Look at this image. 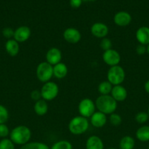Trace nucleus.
Masks as SVG:
<instances>
[{"label": "nucleus", "instance_id": "nucleus-1", "mask_svg": "<svg viewBox=\"0 0 149 149\" xmlns=\"http://www.w3.org/2000/svg\"><path fill=\"white\" fill-rule=\"evenodd\" d=\"M31 138V130L25 125H18L13 128L10 132V139L16 145H25L29 142Z\"/></svg>", "mask_w": 149, "mask_h": 149}, {"label": "nucleus", "instance_id": "nucleus-2", "mask_svg": "<svg viewBox=\"0 0 149 149\" xmlns=\"http://www.w3.org/2000/svg\"><path fill=\"white\" fill-rule=\"evenodd\" d=\"M96 109L99 111L105 113V114H111L114 113L117 109V102L112 98L110 95H102L96 98L95 101Z\"/></svg>", "mask_w": 149, "mask_h": 149}, {"label": "nucleus", "instance_id": "nucleus-3", "mask_svg": "<svg viewBox=\"0 0 149 149\" xmlns=\"http://www.w3.org/2000/svg\"><path fill=\"white\" fill-rule=\"evenodd\" d=\"M89 128V122L87 118L82 116H74L70 120L68 125L69 131L72 135H79L85 133Z\"/></svg>", "mask_w": 149, "mask_h": 149}, {"label": "nucleus", "instance_id": "nucleus-4", "mask_svg": "<svg viewBox=\"0 0 149 149\" xmlns=\"http://www.w3.org/2000/svg\"><path fill=\"white\" fill-rule=\"evenodd\" d=\"M125 71L119 65L110 67L107 73L108 81L112 86L120 85L122 84L125 79Z\"/></svg>", "mask_w": 149, "mask_h": 149}, {"label": "nucleus", "instance_id": "nucleus-5", "mask_svg": "<svg viewBox=\"0 0 149 149\" xmlns=\"http://www.w3.org/2000/svg\"><path fill=\"white\" fill-rule=\"evenodd\" d=\"M36 75L41 82H48L53 77V66L46 61L40 63L37 67Z\"/></svg>", "mask_w": 149, "mask_h": 149}, {"label": "nucleus", "instance_id": "nucleus-6", "mask_svg": "<svg viewBox=\"0 0 149 149\" xmlns=\"http://www.w3.org/2000/svg\"><path fill=\"white\" fill-rule=\"evenodd\" d=\"M58 92L59 89L58 84L51 81L44 83L40 90L42 98L46 101L54 100L58 95Z\"/></svg>", "mask_w": 149, "mask_h": 149}, {"label": "nucleus", "instance_id": "nucleus-7", "mask_svg": "<svg viewBox=\"0 0 149 149\" xmlns=\"http://www.w3.org/2000/svg\"><path fill=\"white\" fill-rule=\"evenodd\" d=\"M78 112L80 116L86 118H90L96 110L95 103L90 98H83L78 104Z\"/></svg>", "mask_w": 149, "mask_h": 149}, {"label": "nucleus", "instance_id": "nucleus-8", "mask_svg": "<svg viewBox=\"0 0 149 149\" xmlns=\"http://www.w3.org/2000/svg\"><path fill=\"white\" fill-rule=\"evenodd\" d=\"M102 60L107 65L112 67L119 65L121 58L118 51L113 49H110L104 51L102 54Z\"/></svg>", "mask_w": 149, "mask_h": 149}, {"label": "nucleus", "instance_id": "nucleus-9", "mask_svg": "<svg viewBox=\"0 0 149 149\" xmlns=\"http://www.w3.org/2000/svg\"><path fill=\"white\" fill-rule=\"evenodd\" d=\"M63 37L69 43L77 44L81 39V33L75 28H67L63 33Z\"/></svg>", "mask_w": 149, "mask_h": 149}, {"label": "nucleus", "instance_id": "nucleus-10", "mask_svg": "<svg viewBox=\"0 0 149 149\" xmlns=\"http://www.w3.org/2000/svg\"><path fill=\"white\" fill-rule=\"evenodd\" d=\"M91 33L93 36L99 39H103L108 36L109 29L106 24L101 22L93 23L91 27Z\"/></svg>", "mask_w": 149, "mask_h": 149}, {"label": "nucleus", "instance_id": "nucleus-11", "mask_svg": "<svg viewBox=\"0 0 149 149\" xmlns=\"http://www.w3.org/2000/svg\"><path fill=\"white\" fill-rule=\"evenodd\" d=\"M46 62L52 65L53 66L61 63L62 58L61 51L57 47H52L49 49L45 55Z\"/></svg>", "mask_w": 149, "mask_h": 149}, {"label": "nucleus", "instance_id": "nucleus-12", "mask_svg": "<svg viewBox=\"0 0 149 149\" xmlns=\"http://www.w3.org/2000/svg\"><path fill=\"white\" fill-rule=\"evenodd\" d=\"M31 34H32L31 29L28 26H22L15 30L13 39L17 41L18 43L25 42L30 38Z\"/></svg>", "mask_w": 149, "mask_h": 149}, {"label": "nucleus", "instance_id": "nucleus-13", "mask_svg": "<svg viewBox=\"0 0 149 149\" xmlns=\"http://www.w3.org/2000/svg\"><path fill=\"white\" fill-rule=\"evenodd\" d=\"M113 21L115 25L124 27L129 25L131 22V16L126 11H119L114 15Z\"/></svg>", "mask_w": 149, "mask_h": 149}, {"label": "nucleus", "instance_id": "nucleus-14", "mask_svg": "<svg viewBox=\"0 0 149 149\" xmlns=\"http://www.w3.org/2000/svg\"><path fill=\"white\" fill-rule=\"evenodd\" d=\"M108 122L107 115L100 111H95L90 117V122L96 128L103 127Z\"/></svg>", "mask_w": 149, "mask_h": 149}, {"label": "nucleus", "instance_id": "nucleus-15", "mask_svg": "<svg viewBox=\"0 0 149 149\" xmlns=\"http://www.w3.org/2000/svg\"><path fill=\"white\" fill-rule=\"evenodd\" d=\"M127 89L121 84L113 86L110 93V95L116 102L124 101L127 99Z\"/></svg>", "mask_w": 149, "mask_h": 149}, {"label": "nucleus", "instance_id": "nucleus-16", "mask_svg": "<svg viewBox=\"0 0 149 149\" xmlns=\"http://www.w3.org/2000/svg\"><path fill=\"white\" fill-rule=\"evenodd\" d=\"M136 39L140 45L147 46L149 45V27L142 26L136 31Z\"/></svg>", "mask_w": 149, "mask_h": 149}, {"label": "nucleus", "instance_id": "nucleus-17", "mask_svg": "<svg viewBox=\"0 0 149 149\" xmlns=\"http://www.w3.org/2000/svg\"><path fill=\"white\" fill-rule=\"evenodd\" d=\"M104 148L103 141L96 135H91L86 141V149H104Z\"/></svg>", "mask_w": 149, "mask_h": 149}, {"label": "nucleus", "instance_id": "nucleus-18", "mask_svg": "<svg viewBox=\"0 0 149 149\" xmlns=\"http://www.w3.org/2000/svg\"><path fill=\"white\" fill-rule=\"evenodd\" d=\"M5 50L9 55L15 57L18 54L20 50L19 43L14 39H8L5 43Z\"/></svg>", "mask_w": 149, "mask_h": 149}, {"label": "nucleus", "instance_id": "nucleus-19", "mask_svg": "<svg viewBox=\"0 0 149 149\" xmlns=\"http://www.w3.org/2000/svg\"><path fill=\"white\" fill-rule=\"evenodd\" d=\"M68 74V68L67 65L64 63H59L56 65H53V77L61 79L64 78Z\"/></svg>", "mask_w": 149, "mask_h": 149}, {"label": "nucleus", "instance_id": "nucleus-20", "mask_svg": "<svg viewBox=\"0 0 149 149\" xmlns=\"http://www.w3.org/2000/svg\"><path fill=\"white\" fill-rule=\"evenodd\" d=\"M34 111L38 116H44L48 113V106L46 100L43 99L37 100L34 105Z\"/></svg>", "mask_w": 149, "mask_h": 149}, {"label": "nucleus", "instance_id": "nucleus-21", "mask_svg": "<svg viewBox=\"0 0 149 149\" xmlns=\"http://www.w3.org/2000/svg\"><path fill=\"white\" fill-rule=\"evenodd\" d=\"M136 138L141 142L149 141V126L144 125L136 131Z\"/></svg>", "mask_w": 149, "mask_h": 149}, {"label": "nucleus", "instance_id": "nucleus-22", "mask_svg": "<svg viewBox=\"0 0 149 149\" xmlns=\"http://www.w3.org/2000/svg\"><path fill=\"white\" fill-rule=\"evenodd\" d=\"M135 145V141L134 138L129 135L123 137L119 142L120 149H133Z\"/></svg>", "mask_w": 149, "mask_h": 149}, {"label": "nucleus", "instance_id": "nucleus-23", "mask_svg": "<svg viewBox=\"0 0 149 149\" xmlns=\"http://www.w3.org/2000/svg\"><path fill=\"white\" fill-rule=\"evenodd\" d=\"M113 86L107 80V81H103L99 83L98 85V91L102 95H110L111 93V90Z\"/></svg>", "mask_w": 149, "mask_h": 149}, {"label": "nucleus", "instance_id": "nucleus-24", "mask_svg": "<svg viewBox=\"0 0 149 149\" xmlns=\"http://www.w3.org/2000/svg\"><path fill=\"white\" fill-rule=\"evenodd\" d=\"M20 149H50L47 144L42 142H29L28 143L22 146Z\"/></svg>", "mask_w": 149, "mask_h": 149}, {"label": "nucleus", "instance_id": "nucleus-25", "mask_svg": "<svg viewBox=\"0 0 149 149\" xmlns=\"http://www.w3.org/2000/svg\"><path fill=\"white\" fill-rule=\"evenodd\" d=\"M50 149H72V145L68 141L61 140L53 144Z\"/></svg>", "mask_w": 149, "mask_h": 149}, {"label": "nucleus", "instance_id": "nucleus-26", "mask_svg": "<svg viewBox=\"0 0 149 149\" xmlns=\"http://www.w3.org/2000/svg\"><path fill=\"white\" fill-rule=\"evenodd\" d=\"M9 119V111L5 106L0 105V124H5Z\"/></svg>", "mask_w": 149, "mask_h": 149}, {"label": "nucleus", "instance_id": "nucleus-27", "mask_svg": "<svg viewBox=\"0 0 149 149\" xmlns=\"http://www.w3.org/2000/svg\"><path fill=\"white\" fill-rule=\"evenodd\" d=\"M109 120L112 125H113V126H118L122 122V118H121V116L118 113L114 112V113L110 114Z\"/></svg>", "mask_w": 149, "mask_h": 149}, {"label": "nucleus", "instance_id": "nucleus-28", "mask_svg": "<svg viewBox=\"0 0 149 149\" xmlns=\"http://www.w3.org/2000/svg\"><path fill=\"white\" fill-rule=\"evenodd\" d=\"M0 149H15V144L8 138H2L0 141Z\"/></svg>", "mask_w": 149, "mask_h": 149}, {"label": "nucleus", "instance_id": "nucleus-29", "mask_svg": "<svg viewBox=\"0 0 149 149\" xmlns=\"http://www.w3.org/2000/svg\"><path fill=\"white\" fill-rule=\"evenodd\" d=\"M148 119L149 116L147 112L140 111L135 115V121L138 124H145Z\"/></svg>", "mask_w": 149, "mask_h": 149}, {"label": "nucleus", "instance_id": "nucleus-30", "mask_svg": "<svg viewBox=\"0 0 149 149\" xmlns=\"http://www.w3.org/2000/svg\"><path fill=\"white\" fill-rule=\"evenodd\" d=\"M112 42L108 38H103L100 42V47L102 50L106 51L110 49H112Z\"/></svg>", "mask_w": 149, "mask_h": 149}, {"label": "nucleus", "instance_id": "nucleus-31", "mask_svg": "<svg viewBox=\"0 0 149 149\" xmlns=\"http://www.w3.org/2000/svg\"><path fill=\"white\" fill-rule=\"evenodd\" d=\"M10 130L5 124H0V138H6L10 135Z\"/></svg>", "mask_w": 149, "mask_h": 149}, {"label": "nucleus", "instance_id": "nucleus-32", "mask_svg": "<svg viewBox=\"0 0 149 149\" xmlns=\"http://www.w3.org/2000/svg\"><path fill=\"white\" fill-rule=\"evenodd\" d=\"M14 31H15L12 28H4L2 30V35L4 37L7 38L8 39H11L14 36Z\"/></svg>", "mask_w": 149, "mask_h": 149}, {"label": "nucleus", "instance_id": "nucleus-33", "mask_svg": "<svg viewBox=\"0 0 149 149\" xmlns=\"http://www.w3.org/2000/svg\"><path fill=\"white\" fill-rule=\"evenodd\" d=\"M30 96H31V98H32L33 100H35V101H37V100H40V99L42 98L40 90H33V91H32Z\"/></svg>", "mask_w": 149, "mask_h": 149}, {"label": "nucleus", "instance_id": "nucleus-34", "mask_svg": "<svg viewBox=\"0 0 149 149\" xmlns=\"http://www.w3.org/2000/svg\"><path fill=\"white\" fill-rule=\"evenodd\" d=\"M136 52L139 55H144L145 52H147V48H146L145 45H140V44L137 45V47H136Z\"/></svg>", "mask_w": 149, "mask_h": 149}, {"label": "nucleus", "instance_id": "nucleus-35", "mask_svg": "<svg viewBox=\"0 0 149 149\" xmlns=\"http://www.w3.org/2000/svg\"><path fill=\"white\" fill-rule=\"evenodd\" d=\"M83 1L82 0H70V4L72 8L77 9L81 6Z\"/></svg>", "mask_w": 149, "mask_h": 149}, {"label": "nucleus", "instance_id": "nucleus-36", "mask_svg": "<svg viewBox=\"0 0 149 149\" xmlns=\"http://www.w3.org/2000/svg\"><path fill=\"white\" fill-rule=\"evenodd\" d=\"M144 89L145 90L146 93H147L148 94H149V80H148V81L145 83Z\"/></svg>", "mask_w": 149, "mask_h": 149}, {"label": "nucleus", "instance_id": "nucleus-37", "mask_svg": "<svg viewBox=\"0 0 149 149\" xmlns=\"http://www.w3.org/2000/svg\"><path fill=\"white\" fill-rule=\"evenodd\" d=\"M146 48H147V52L148 53V55H149V45H148L147 46H146Z\"/></svg>", "mask_w": 149, "mask_h": 149}, {"label": "nucleus", "instance_id": "nucleus-38", "mask_svg": "<svg viewBox=\"0 0 149 149\" xmlns=\"http://www.w3.org/2000/svg\"><path fill=\"white\" fill-rule=\"evenodd\" d=\"M148 116H149V106H148Z\"/></svg>", "mask_w": 149, "mask_h": 149}, {"label": "nucleus", "instance_id": "nucleus-39", "mask_svg": "<svg viewBox=\"0 0 149 149\" xmlns=\"http://www.w3.org/2000/svg\"><path fill=\"white\" fill-rule=\"evenodd\" d=\"M88 1H96V0H88Z\"/></svg>", "mask_w": 149, "mask_h": 149}, {"label": "nucleus", "instance_id": "nucleus-40", "mask_svg": "<svg viewBox=\"0 0 149 149\" xmlns=\"http://www.w3.org/2000/svg\"><path fill=\"white\" fill-rule=\"evenodd\" d=\"M108 149H115V148H108Z\"/></svg>", "mask_w": 149, "mask_h": 149}, {"label": "nucleus", "instance_id": "nucleus-41", "mask_svg": "<svg viewBox=\"0 0 149 149\" xmlns=\"http://www.w3.org/2000/svg\"><path fill=\"white\" fill-rule=\"evenodd\" d=\"M148 149H149V147H148Z\"/></svg>", "mask_w": 149, "mask_h": 149}, {"label": "nucleus", "instance_id": "nucleus-42", "mask_svg": "<svg viewBox=\"0 0 149 149\" xmlns=\"http://www.w3.org/2000/svg\"><path fill=\"white\" fill-rule=\"evenodd\" d=\"M85 149H86V148H85Z\"/></svg>", "mask_w": 149, "mask_h": 149}]
</instances>
